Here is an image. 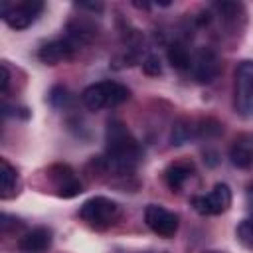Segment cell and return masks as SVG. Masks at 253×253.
I'll list each match as a JSON object with an SVG mask.
<instances>
[{
    "label": "cell",
    "instance_id": "obj_24",
    "mask_svg": "<svg viewBox=\"0 0 253 253\" xmlns=\"http://www.w3.org/2000/svg\"><path fill=\"white\" fill-rule=\"evenodd\" d=\"M77 8L81 10H91V12H103V4L101 2H75Z\"/></svg>",
    "mask_w": 253,
    "mask_h": 253
},
{
    "label": "cell",
    "instance_id": "obj_1",
    "mask_svg": "<svg viewBox=\"0 0 253 253\" xmlns=\"http://www.w3.org/2000/svg\"><path fill=\"white\" fill-rule=\"evenodd\" d=\"M107 150L99 160L101 168L113 176H128L142 158V146L119 119H111L105 130Z\"/></svg>",
    "mask_w": 253,
    "mask_h": 253
},
{
    "label": "cell",
    "instance_id": "obj_15",
    "mask_svg": "<svg viewBox=\"0 0 253 253\" xmlns=\"http://www.w3.org/2000/svg\"><path fill=\"white\" fill-rule=\"evenodd\" d=\"M16 190H18V172L6 158H2L0 160V196H2V200L14 196Z\"/></svg>",
    "mask_w": 253,
    "mask_h": 253
},
{
    "label": "cell",
    "instance_id": "obj_9",
    "mask_svg": "<svg viewBox=\"0 0 253 253\" xmlns=\"http://www.w3.org/2000/svg\"><path fill=\"white\" fill-rule=\"evenodd\" d=\"M49 180L53 182L61 198H73L83 192V184L67 164H55L49 168Z\"/></svg>",
    "mask_w": 253,
    "mask_h": 253
},
{
    "label": "cell",
    "instance_id": "obj_7",
    "mask_svg": "<svg viewBox=\"0 0 253 253\" xmlns=\"http://www.w3.org/2000/svg\"><path fill=\"white\" fill-rule=\"evenodd\" d=\"M144 221H146V225L156 235H160L164 239L174 237V233L178 231V215L174 211H168L162 206H156V204L146 206V210H144Z\"/></svg>",
    "mask_w": 253,
    "mask_h": 253
},
{
    "label": "cell",
    "instance_id": "obj_3",
    "mask_svg": "<svg viewBox=\"0 0 253 253\" xmlns=\"http://www.w3.org/2000/svg\"><path fill=\"white\" fill-rule=\"evenodd\" d=\"M119 215H121V206L105 196L89 198L79 208V217L95 229H105V227L113 225L119 219Z\"/></svg>",
    "mask_w": 253,
    "mask_h": 253
},
{
    "label": "cell",
    "instance_id": "obj_17",
    "mask_svg": "<svg viewBox=\"0 0 253 253\" xmlns=\"http://www.w3.org/2000/svg\"><path fill=\"white\" fill-rule=\"evenodd\" d=\"M196 136V125L188 119H180L174 126H172V132H170V140L174 146H182L186 142H190V138Z\"/></svg>",
    "mask_w": 253,
    "mask_h": 253
},
{
    "label": "cell",
    "instance_id": "obj_27",
    "mask_svg": "<svg viewBox=\"0 0 253 253\" xmlns=\"http://www.w3.org/2000/svg\"><path fill=\"white\" fill-rule=\"evenodd\" d=\"M206 253H221V251H206Z\"/></svg>",
    "mask_w": 253,
    "mask_h": 253
},
{
    "label": "cell",
    "instance_id": "obj_19",
    "mask_svg": "<svg viewBox=\"0 0 253 253\" xmlns=\"http://www.w3.org/2000/svg\"><path fill=\"white\" fill-rule=\"evenodd\" d=\"M237 239H239L245 247L253 249V219H243V221L237 225Z\"/></svg>",
    "mask_w": 253,
    "mask_h": 253
},
{
    "label": "cell",
    "instance_id": "obj_6",
    "mask_svg": "<svg viewBox=\"0 0 253 253\" xmlns=\"http://www.w3.org/2000/svg\"><path fill=\"white\" fill-rule=\"evenodd\" d=\"M192 206L200 215H219L231 206V190L227 184H215L208 196H194Z\"/></svg>",
    "mask_w": 253,
    "mask_h": 253
},
{
    "label": "cell",
    "instance_id": "obj_18",
    "mask_svg": "<svg viewBox=\"0 0 253 253\" xmlns=\"http://www.w3.org/2000/svg\"><path fill=\"white\" fill-rule=\"evenodd\" d=\"M221 130H223V126H221V123H217L215 119H202V121L196 125V136H206V138H210V136L219 134Z\"/></svg>",
    "mask_w": 253,
    "mask_h": 253
},
{
    "label": "cell",
    "instance_id": "obj_21",
    "mask_svg": "<svg viewBox=\"0 0 253 253\" xmlns=\"http://www.w3.org/2000/svg\"><path fill=\"white\" fill-rule=\"evenodd\" d=\"M67 101H69V93H67V89H65V87L55 85V87L49 91V103H51L55 109L65 107V105H67Z\"/></svg>",
    "mask_w": 253,
    "mask_h": 253
},
{
    "label": "cell",
    "instance_id": "obj_13",
    "mask_svg": "<svg viewBox=\"0 0 253 253\" xmlns=\"http://www.w3.org/2000/svg\"><path fill=\"white\" fill-rule=\"evenodd\" d=\"M229 158H231V164L237 168H251L253 166V134L239 136L229 150Z\"/></svg>",
    "mask_w": 253,
    "mask_h": 253
},
{
    "label": "cell",
    "instance_id": "obj_8",
    "mask_svg": "<svg viewBox=\"0 0 253 253\" xmlns=\"http://www.w3.org/2000/svg\"><path fill=\"white\" fill-rule=\"evenodd\" d=\"M192 75L198 83H211L219 73V57L213 49L202 47L192 59Z\"/></svg>",
    "mask_w": 253,
    "mask_h": 253
},
{
    "label": "cell",
    "instance_id": "obj_4",
    "mask_svg": "<svg viewBox=\"0 0 253 253\" xmlns=\"http://www.w3.org/2000/svg\"><path fill=\"white\" fill-rule=\"evenodd\" d=\"M43 2L42 0H24L18 4H8L6 0L2 2L0 14L2 20L12 28V30H26L36 22V18L42 14Z\"/></svg>",
    "mask_w": 253,
    "mask_h": 253
},
{
    "label": "cell",
    "instance_id": "obj_25",
    "mask_svg": "<svg viewBox=\"0 0 253 253\" xmlns=\"http://www.w3.org/2000/svg\"><path fill=\"white\" fill-rule=\"evenodd\" d=\"M0 71H2V83H0V89H2V95H6V91H8V83H10V71H8L6 63L0 65Z\"/></svg>",
    "mask_w": 253,
    "mask_h": 253
},
{
    "label": "cell",
    "instance_id": "obj_20",
    "mask_svg": "<svg viewBox=\"0 0 253 253\" xmlns=\"http://www.w3.org/2000/svg\"><path fill=\"white\" fill-rule=\"evenodd\" d=\"M213 8L223 20H235L237 14L241 12V4H235V2H215Z\"/></svg>",
    "mask_w": 253,
    "mask_h": 253
},
{
    "label": "cell",
    "instance_id": "obj_10",
    "mask_svg": "<svg viewBox=\"0 0 253 253\" xmlns=\"http://www.w3.org/2000/svg\"><path fill=\"white\" fill-rule=\"evenodd\" d=\"M75 51H77V47L67 38H61V40H53V42L43 43L38 51V57L45 65H57L61 61L71 59Z\"/></svg>",
    "mask_w": 253,
    "mask_h": 253
},
{
    "label": "cell",
    "instance_id": "obj_5",
    "mask_svg": "<svg viewBox=\"0 0 253 253\" xmlns=\"http://www.w3.org/2000/svg\"><path fill=\"white\" fill-rule=\"evenodd\" d=\"M235 109L243 117H253V61H241L235 69Z\"/></svg>",
    "mask_w": 253,
    "mask_h": 253
},
{
    "label": "cell",
    "instance_id": "obj_26",
    "mask_svg": "<svg viewBox=\"0 0 253 253\" xmlns=\"http://www.w3.org/2000/svg\"><path fill=\"white\" fill-rule=\"evenodd\" d=\"M249 202H251V208H253V186L249 188Z\"/></svg>",
    "mask_w": 253,
    "mask_h": 253
},
{
    "label": "cell",
    "instance_id": "obj_2",
    "mask_svg": "<svg viewBox=\"0 0 253 253\" xmlns=\"http://www.w3.org/2000/svg\"><path fill=\"white\" fill-rule=\"evenodd\" d=\"M130 91L117 81H99L83 89L81 101L89 111H101L105 107H117L128 101Z\"/></svg>",
    "mask_w": 253,
    "mask_h": 253
},
{
    "label": "cell",
    "instance_id": "obj_23",
    "mask_svg": "<svg viewBox=\"0 0 253 253\" xmlns=\"http://www.w3.org/2000/svg\"><path fill=\"white\" fill-rule=\"evenodd\" d=\"M2 221H0V227H2V231L6 233L10 227H20L22 223H20V219H16V217H10L8 213H2V217H0Z\"/></svg>",
    "mask_w": 253,
    "mask_h": 253
},
{
    "label": "cell",
    "instance_id": "obj_12",
    "mask_svg": "<svg viewBox=\"0 0 253 253\" xmlns=\"http://www.w3.org/2000/svg\"><path fill=\"white\" fill-rule=\"evenodd\" d=\"M51 245V231L47 227H36L24 233L18 241V249L22 253H43Z\"/></svg>",
    "mask_w": 253,
    "mask_h": 253
},
{
    "label": "cell",
    "instance_id": "obj_11",
    "mask_svg": "<svg viewBox=\"0 0 253 253\" xmlns=\"http://www.w3.org/2000/svg\"><path fill=\"white\" fill-rule=\"evenodd\" d=\"M67 40L79 49L81 45H85V43H91L93 40H95V36H97V26H95V22L93 20H89V18H85V16H77V18H71L69 22H67Z\"/></svg>",
    "mask_w": 253,
    "mask_h": 253
},
{
    "label": "cell",
    "instance_id": "obj_16",
    "mask_svg": "<svg viewBox=\"0 0 253 253\" xmlns=\"http://www.w3.org/2000/svg\"><path fill=\"white\" fill-rule=\"evenodd\" d=\"M168 61L174 69H188L192 65V55L188 51V47L182 42H174L168 47Z\"/></svg>",
    "mask_w": 253,
    "mask_h": 253
},
{
    "label": "cell",
    "instance_id": "obj_14",
    "mask_svg": "<svg viewBox=\"0 0 253 253\" xmlns=\"http://www.w3.org/2000/svg\"><path fill=\"white\" fill-rule=\"evenodd\" d=\"M192 172H194V164L192 162H174V164H170L168 168H166V172H164V178H166V184H168V188L172 190V192H178L184 184H186V180L192 176Z\"/></svg>",
    "mask_w": 253,
    "mask_h": 253
},
{
    "label": "cell",
    "instance_id": "obj_22",
    "mask_svg": "<svg viewBox=\"0 0 253 253\" xmlns=\"http://www.w3.org/2000/svg\"><path fill=\"white\" fill-rule=\"evenodd\" d=\"M142 71L150 77H158L162 73V65H160V59L156 55H148L144 61H142Z\"/></svg>",
    "mask_w": 253,
    "mask_h": 253
}]
</instances>
